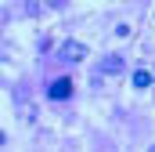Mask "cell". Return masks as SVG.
<instances>
[{
	"label": "cell",
	"instance_id": "obj_1",
	"mask_svg": "<svg viewBox=\"0 0 155 152\" xmlns=\"http://www.w3.org/2000/svg\"><path fill=\"white\" fill-rule=\"evenodd\" d=\"M61 58H65V62H83V58H87V47H83L79 40H69V43L61 47Z\"/></svg>",
	"mask_w": 155,
	"mask_h": 152
},
{
	"label": "cell",
	"instance_id": "obj_5",
	"mask_svg": "<svg viewBox=\"0 0 155 152\" xmlns=\"http://www.w3.org/2000/svg\"><path fill=\"white\" fill-rule=\"evenodd\" d=\"M43 4H47V7H54V11H61V7H65L69 0H43Z\"/></svg>",
	"mask_w": 155,
	"mask_h": 152
},
{
	"label": "cell",
	"instance_id": "obj_4",
	"mask_svg": "<svg viewBox=\"0 0 155 152\" xmlns=\"http://www.w3.org/2000/svg\"><path fill=\"white\" fill-rule=\"evenodd\" d=\"M152 80H155V73H148V69H137V73H134V87H148Z\"/></svg>",
	"mask_w": 155,
	"mask_h": 152
},
{
	"label": "cell",
	"instance_id": "obj_2",
	"mask_svg": "<svg viewBox=\"0 0 155 152\" xmlns=\"http://www.w3.org/2000/svg\"><path fill=\"white\" fill-rule=\"evenodd\" d=\"M69 94H72V80H65V76H61V80H54V83H51V98H58V102H61V98H69Z\"/></svg>",
	"mask_w": 155,
	"mask_h": 152
},
{
	"label": "cell",
	"instance_id": "obj_3",
	"mask_svg": "<svg viewBox=\"0 0 155 152\" xmlns=\"http://www.w3.org/2000/svg\"><path fill=\"white\" fill-rule=\"evenodd\" d=\"M101 69H105V73H112V76H116L119 69H123V58H119V54H108V58H105V65H101Z\"/></svg>",
	"mask_w": 155,
	"mask_h": 152
}]
</instances>
